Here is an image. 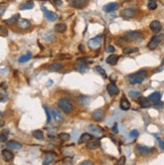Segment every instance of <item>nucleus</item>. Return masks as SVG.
Instances as JSON below:
<instances>
[{
  "label": "nucleus",
  "mask_w": 164,
  "mask_h": 165,
  "mask_svg": "<svg viewBox=\"0 0 164 165\" xmlns=\"http://www.w3.org/2000/svg\"><path fill=\"white\" fill-rule=\"evenodd\" d=\"M146 77H147V73L144 70H141L139 72H137V73L132 74L131 76H129L128 81L132 85L140 84V83H142V82L146 79Z\"/></svg>",
  "instance_id": "f257e3e1"
},
{
  "label": "nucleus",
  "mask_w": 164,
  "mask_h": 165,
  "mask_svg": "<svg viewBox=\"0 0 164 165\" xmlns=\"http://www.w3.org/2000/svg\"><path fill=\"white\" fill-rule=\"evenodd\" d=\"M124 37L126 40L128 41H140L144 38V34L140 31H134V30H130V31H127L125 32L124 34Z\"/></svg>",
  "instance_id": "f03ea898"
},
{
  "label": "nucleus",
  "mask_w": 164,
  "mask_h": 165,
  "mask_svg": "<svg viewBox=\"0 0 164 165\" xmlns=\"http://www.w3.org/2000/svg\"><path fill=\"white\" fill-rule=\"evenodd\" d=\"M58 107H60V110L64 113H66V114L72 113V111H73V103H72L68 98H62V99H60V101H58Z\"/></svg>",
  "instance_id": "7ed1b4c3"
},
{
  "label": "nucleus",
  "mask_w": 164,
  "mask_h": 165,
  "mask_svg": "<svg viewBox=\"0 0 164 165\" xmlns=\"http://www.w3.org/2000/svg\"><path fill=\"white\" fill-rule=\"evenodd\" d=\"M163 38H164V34H157V35H155V36H153L152 39H151L148 43V49H155L158 46V44L163 40Z\"/></svg>",
  "instance_id": "20e7f679"
},
{
  "label": "nucleus",
  "mask_w": 164,
  "mask_h": 165,
  "mask_svg": "<svg viewBox=\"0 0 164 165\" xmlns=\"http://www.w3.org/2000/svg\"><path fill=\"white\" fill-rule=\"evenodd\" d=\"M102 38L103 36L102 35H98L96 37L92 38V39L89 40V47L91 49H100L101 44H102Z\"/></svg>",
  "instance_id": "39448f33"
},
{
  "label": "nucleus",
  "mask_w": 164,
  "mask_h": 165,
  "mask_svg": "<svg viewBox=\"0 0 164 165\" xmlns=\"http://www.w3.org/2000/svg\"><path fill=\"white\" fill-rule=\"evenodd\" d=\"M68 3L73 8L82 9L88 5L89 0H68Z\"/></svg>",
  "instance_id": "423d86ee"
},
{
  "label": "nucleus",
  "mask_w": 164,
  "mask_h": 165,
  "mask_svg": "<svg viewBox=\"0 0 164 165\" xmlns=\"http://www.w3.org/2000/svg\"><path fill=\"white\" fill-rule=\"evenodd\" d=\"M42 11L45 13V16L47 19H49V21H56V19L58 18V15L56 13V12H52V11H49L47 9H45V7H42Z\"/></svg>",
  "instance_id": "0eeeda50"
},
{
  "label": "nucleus",
  "mask_w": 164,
  "mask_h": 165,
  "mask_svg": "<svg viewBox=\"0 0 164 165\" xmlns=\"http://www.w3.org/2000/svg\"><path fill=\"white\" fill-rule=\"evenodd\" d=\"M88 131L90 132V134L94 135V136H101L103 134L102 129L99 126L96 125H89L88 126Z\"/></svg>",
  "instance_id": "6e6552de"
},
{
  "label": "nucleus",
  "mask_w": 164,
  "mask_h": 165,
  "mask_svg": "<svg viewBox=\"0 0 164 165\" xmlns=\"http://www.w3.org/2000/svg\"><path fill=\"white\" fill-rule=\"evenodd\" d=\"M1 154H2V157L4 158V160L7 161V162H10V161H12L14 159L13 153L8 149H3L1 151Z\"/></svg>",
  "instance_id": "1a4fd4ad"
},
{
  "label": "nucleus",
  "mask_w": 164,
  "mask_h": 165,
  "mask_svg": "<svg viewBox=\"0 0 164 165\" xmlns=\"http://www.w3.org/2000/svg\"><path fill=\"white\" fill-rule=\"evenodd\" d=\"M92 117H93V119L96 120V121H102L105 118V112L102 109H98V110H96L95 112L93 113Z\"/></svg>",
  "instance_id": "9d476101"
},
{
  "label": "nucleus",
  "mask_w": 164,
  "mask_h": 165,
  "mask_svg": "<svg viewBox=\"0 0 164 165\" xmlns=\"http://www.w3.org/2000/svg\"><path fill=\"white\" fill-rule=\"evenodd\" d=\"M107 91H108L109 95L111 96H116L119 94V89H118V87L114 83H111V84H109L107 86Z\"/></svg>",
  "instance_id": "9b49d317"
},
{
  "label": "nucleus",
  "mask_w": 164,
  "mask_h": 165,
  "mask_svg": "<svg viewBox=\"0 0 164 165\" xmlns=\"http://www.w3.org/2000/svg\"><path fill=\"white\" fill-rule=\"evenodd\" d=\"M135 14H136V11L131 8H126L124 10H122V12H121V15L124 18H132L135 16Z\"/></svg>",
  "instance_id": "f8f14e48"
},
{
  "label": "nucleus",
  "mask_w": 164,
  "mask_h": 165,
  "mask_svg": "<svg viewBox=\"0 0 164 165\" xmlns=\"http://www.w3.org/2000/svg\"><path fill=\"white\" fill-rule=\"evenodd\" d=\"M137 151L139 152L141 155H148V154H150L151 152L153 151V149H152V148L147 147V146L139 145V146H137Z\"/></svg>",
  "instance_id": "ddd939ff"
},
{
  "label": "nucleus",
  "mask_w": 164,
  "mask_h": 165,
  "mask_svg": "<svg viewBox=\"0 0 164 165\" xmlns=\"http://www.w3.org/2000/svg\"><path fill=\"white\" fill-rule=\"evenodd\" d=\"M119 7V4L116 2H111V3H108V4H106L104 6V11H106V12H112V11H115L116 9Z\"/></svg>",
  "instance_id": "4468645a"
},
{
  "label": "nucleus",
  "mask_w": 164,
  "mask_h": 165,
  "mask_svg": "<svg viewBox=\"0 0 164 165\" xmlns=\"http://www.w3.org/2000/svg\"><path fill=\"white\" fill-rule=\"evenodd\" d=\"M17 24L20 29H27L30 26V21L27 19H18Z\"/></svg>",
  "instance_id": "2eb2a0df"
},
{
  "label": "nucleus",
  "mask_w": 164,
  "mask_h": 165,
  "mask_svg": "<svg viewBox=\"0 0 164 165\" xmlns=\"http://www.w3.org/2000/svg\"><path fill=\"white\" fill-rule=\"evenodd\" d=\"M7 147L9 148V149H12V150H18L20 149V148L22 147V145L19 143V142H16V141H9V142H7L6 143Z\"/></svg>",
  "instance_id": "dca6fc26"
},
{
  "label": "nucleus",
  "mask_w": 164,
  "mask_h": 165,
  "mask_svg": "<svg viewBox=\"0 0 164 165\" xmlns=\"http://www.w3.org/2000/svg\"><path fill=\"white\" fill-rule=\"evenodd\" d=\"M92 137H93V135H91L90 133H84V134L81 135V138L79 139V144L88 143L92 139Z\"/></svg>",
  "instance_id": "f3484780"
},
{
  "label": "nucleus",
  "mask_w": 164,
  "mask_h": 165,
  "mask_svg": "<svg viewBox=\"0 0 164 165\" xmlns=\"http://www.w3.org/2000/svg\"><path fill=\"white\" fill-rule=\"evenodd\" d=\"M118 60H119V57L116 55H109L108 57H107L106 60V62L109 64H111V66H115V64H117Z\"/></svg>",
  "instance_id": "a211bd4d"
},
{
  "label": "nucleus",
  "mask_w": 164,
  "mask_h": 165,
  "mask_svg": "<svg viewBox=\"0 0 164 165\" xmlns=\"http://www.w3.org/2000/svg\"><path fill=\"white\" fill-rule=\"evenodd\" d=\"M161 23H160L158 20H154V21H152L150 23V28L152 31H154V32H158V31H160V29H161Z\"/></svg>",
  "instance_id": "6ab92c4d"
},
{
  "label": "nucleus",
  "mask_w": 164,
  "mask_h": 165,
  "mask_svg": "<svg viewBox=\"0 0 164 165\" xmlns=\"http://www.w3.org/2000/svg\"><path fill=\"white\" fill-rule=\"evenodd\" d=\"M73 68H75V70H77V72H80V73H86V72H88V70H89V68H88L86 64H81V62L75 64Z\"/></svg>",
  "instance_id": "aec40b11"
},
{
  "label": "nucleus",
  "mask_w": 164,
  "mask_h": 165,
  "mask_svg": "<svg viewBox=\"0 0 164 165\" xmlns=\"http://www.w3.org/2000/svg\"><path fill=\"white\" fill-rule=\"evenodd\" d=\"M54 157H56V154H51V153H47V154L45 155L43 157V161H42V164H49L51 163L53 160H54Z\"/></svg>",
  "instance_id": "412c9836"
},
{
  "label": "nucleus",
  "mask_w": 164,
  "mask_h": 165,
  "mask_svg": "<svg viewBox=\"0 0 164 165\" xmlns=\"http://www.w3.org/2000/svg\"><path fill=\"white\" fill-rule=\"evenodd\" d=\"M62 68V64L60 62H54V64H51L49 66V72L51 73H53V72H58Z\"/></svg>",
  "instance_id": "4be33fe9"
},
{
  "label": "nucleus",
  "mask_w": 164,
  "mask_h": 165,
  "mask_svg": "<svg viewBox=\"0 0 164 165\" xmlns=\"http://www.w3.org/2000/svg\"><path fill=\"white\" fill-rule=\"evenodd\" d=\"M120 108L124 111L129 110V109H130V103H129L128 100L125 99V98L121 99V101H120Z\"/></svg>",
  "instance_id": "5701e85b"
},
{
  "label": "nucleus",
  "mask_w": 164,
  "mask_h": 165,
  "mask_svg": "<svg viewBox=\"0 0 164 165\" xmlns=\"http://www.w3.org/2000/svg\"><path fill=\"white\" fill-rule=\"evenodd\" d=\"M99 146H100V141L99 140H94V141L90 140L89 142H88V144H87V147H88V149H90V150L96 149V148H98Z\"/></svg>",
  "instance_id": "b1692460"
},
{
  "label": "nucleus",
  "mask_w": 164,
  "mask_h": 165,
  "mask_svg": "<svg viewBox=\"0 0 164 165\" xmlns=\"http://www.w3.org/2000/svg\"><path fill=\"white\" fill-rule=\"evenodd\" d=\"M139 103L142 108H149L151 106L150 102H149V99L144 98V97H139Z\"/></svg>",
  "instance_id": "393cba45"
},
{
  "label": "nucleus",
  "mask_w": 164,
  "mask_h": 165,
  "mask_svg": "<svg viewBox=\"0 0 164 165\" xmlns=\"http://www.w3.org/2000/svg\"><path fill=\"white\" fill-rule=\"evenodd\" d=\"M148 99L152 102H159L160 99H161V94L159 92H154L149 96Z\"/></svg>",
  "instance_id": "a878e982"
},
{
  "label": "nucleus",
  "mask_w": 164,
  "mask_h": 165,
  "mask_svg": "<svg viewBox=\"0 0 164 165\" xmlns=\"http://www.w3.org/2000/svg\"><path fill=\"white\" fill-rule=\"evenodd\" d=\"M51 115H52V118L54 119V121L60 122L62 120V116L58 110H52L51 111Z\"/></svg>",
  "instance_id": "bb28decb"
},
{
  "label": "nucleus",
  "mask_w": 164,
  "mask_h": 165,
  "mask_svg": "<svg viewBox=\"0 0 164 165\" xmlns=\"http://www.w3.org/2000/svg\"><path fill=\"white\" fill-rule=\"evenodd\" d=\"M34 6V3L32 1H27L25 3H22L20 5V9L21 10H26V9H32Z\"/></svg>",
  "instance_id": "cd10ccee"
},
{
  "label": "nucleus",
  "mask_w": 164,
  "mask_h": 165,
  "mask_svg": "<svg viewBox=\"0 0 164 165\" xmlns=\"http://www.w3.org/2000/svg\"><path fill=\"white\" fill-rule=\"evenodd\" d=\"M54 30L56 32H64V31L67 30V25L64 24V23H58L54 26Z\"/></svg>",
  "instance_id": "c85d7f7f"
},
{
  "label": "nucleus",
  "mask_w": 164,
  "mask_h": 165,
  "mask_svg": "<svg viewBox=\"0 0 164 165\" xmlns=\"http://www.w3.org/2000/svg\"><path fill=\"white\" fill-rule=\"evenodd\" d=\"M31 53H25V55H21V57L18 59V62H26L27 60H29L31 59Z\"/></svg>",
  "instance_id": "c756f323"
},
{
  "label": "nucleus",
  "mask_w": 164,
  "mask_h": 165,
  "mask_svg": "<svg viewBox=\"0 0 164 165\" xmlns=\"http://www.w3.org/2000/svg\"><path fill=\"white\" fill-rule=\"evenodd\" d=\"M32 136H33L35 139H37V140H42V139L45 138V136H43V132L40 130H34L33 132H32Z\"/></svg>",
  "instance_id": "7c9ffc66"
},
{
  "label": "nucleus",
  "mask_w": 164,
  "mask_h": 165,
  "mask_svg": "<svg viewBox=\"0 0 164 165\" xmlns=\"http://www.w3.org/2000/svg\"><path fill=\"white\" fill-rule=\"evenodd\" d=\"M18 19H19V14H15V15L12 16V17L8 18V19H5L4 22L7 23V24H10V23H13V22H17Z\"/></svg>",
  "instance_id": "2f4dec72"
},
{
  "label": "nucleus",
  "mask_w": 164,
  "mask_h": 165,
  "mask_svg": "<svg viewBox=\"0 0 164 165\" xmlns=\"http://www.w3.org/2000/svg\"><path fill=\"white\" fill-rule=\"evenodd\" d=\"M136 51H138L137 47H126V49H123V53L124 55H129V53H136Z\"/></svg>",
  "instance_id": "473e14b6"
},
{
  "label": "nucleus",
  "mask_w": 164,
  "mask_h": 165,
  "mask_svg": "<svg viewBox=\"0 0 164 165\" xmlns=\"http://www.w3.org/2000/svg\"><path fill=\"white\" fill-rule=\"evenodd\" d=\"M58 138H60L62 141H68V140H70V138H71V135L68 134V133L62 132V133H60V134H58Z\"/></svg>",
  "instance_id": "72a5a7b5"
},
{
  "label": "nucleus",
  "mask_w": 164,
  "mask_h": 165,
  "mask_svg": "<svg viewBox=\"0 0 164 165\" xmlns=\"http://www.w3.org/2000/svg\"><path fill=\"white\" fill-rule=\"evenodd\" d=\"M8 138V131L5 130L3 132L0 133V141H2V142H5Z\"/></svg>",
  "instance_id": "f704fd0d"
},
{
  "label": "nucleus",
  "mask_w": 164,
  "mask_h": 165,
  "mask_svg": "<svg viewBox=\"0 0 164 165\" xmlns=\"http://www.w3.org/2000/svg\"><path fill=\"white\" fill-rule=\"evenodd\" d=\"M129 96L133 99H137V98L140 97V93L137 92V91H130L129 92Z\"/></svg>",
  "instance_id": "c9c22d12"
},
{
  "label": "nucleus",
  "mask_w": 164,
  "mask_h": 165,
  "mask_svg": "<svg viewBox=\"0 0 164 165\" xmlns=\"http://www.w3.org/2000/svg\"><path fill=\"white\" fill-rule=\"evenodd\" d=\"M90 62H91V60L90 59H88V57H80V59H78L77 60V62H81V64H90Z\"/></svg>",
  "instance_id": "e433bc0d"
},
{
  "label": "nucleus",
  "mask_w": 164,
  "mask_h": 165,
  "mask_svg": "<svg viewBox=\"0 0 164 165\" xmlns=\"http://www.w3.org/2000/svg\"><path fill=\"white\" fill-rule=\"evenodd\" d=\"M43 108H45V114H47V123L49 124V122H51V113H49V108H47V106H43Z\"/></svg>",
  "instance_id": "4c0bfd02"
},
{
  "label": "nucleus",
  "mask_w": 164,
  "mask_h": 165,
  "mask_svg": "<svg viewBox=\"0 0 164 165\" xmlns=\"http://www.w3.org/2000/svg\"><path fill=\"white\" fill-rule=\"evenodd\" d=\"M156 7H157V4H156L155 1H153V0H150L148 3V8L150 9V10H155Z\"/></svg>",
  "instance_id": "58836bf2"
},
{
  "label": "nucleus",
  "mask_w": 164,
  "mask_h": 165,
  "mask_svg": "<svg viewBox=\"0 0 164 165\" xmlns=\"http://www.w3.org/2000/svg\"><path fill=\"white\" fill-rule=\"evenodd\" d=\"M96 70H98V73L101 74V75H102L105 79L107 78V75H106V73H105V70H104V68H101V66H96Z\"/></svg>",
  "instance_id": "ea45409f"
},
{
  "label": "nucleus",
  "mask_w": 164,
  "mask_h": 165,
  "mask_svg": "<svg viewBox=\"0 0 164 165\" xmlns=\"http://www.w3.org/2000/svg\"><path fill=\"white\" fill-rule=\"evenodd\" d=\"M0 32H1V34H2L3 36H6V35L8 34V31H7V29L5 28L4 26H0Z\"/></svg>",
  "instance_id": "a19ab883"
},
{
  "label": "nucleus",
  "mask_w": 164,
  "mask_h": 165,
  "mask_svg": "<svg viewBox=\"0 0 164 165\" xmlns=\"http://www.w3.org/2000/svg\"><path fill=\"white\" fill-rule=\"evenodd\" d=\"M138 135H139V132H138L137 130H132L131 131V133H130L131 138H137Z\"/></svg>",
  "instance_id": "79ce46f5"
},
{
  "label": "nucleus",
  "mask_w": 164,
  "mask_h": 165,
  "mask_svg": "<svg viewBox=\"0 0 164 165\" xmlns=\"http://www.w3.org/2000/svg\"><path fill=\"white\" fill-rule=\"evenodd\" d=\"M5 11H6V6L5 5H1L0 6V16H2L5 13Z\"/></svg>",
  "instance_id": "37998d69"
},
{
  "label": "nucleus",
  "mask_w": 164,
  "mask_h": 165,
  "mask_svg": "<svg viewBox=\"0 0 164 165\" xmlns=\"http://www.w3.org/2000/svg\"><path fill=\"white\" fill-rule=\"evenodd\" d=\"M125 162H126V158H125L124 156H122L121 158H120V160L117 162V164L118 165H123V164H125Z\"/></svg>",
  "instance_id": "c03bdc74"
},
{
  "label": "nucleus",
  "mask_w": 164,
  "mask_h": 165,
  "mask_svg": "<svg viewBox=\"0 0 164 165\" xmlns=\"http://www.w3.org/2000/svg\"><path fill=\"white\" fill-rule=\"evenodd\" d=\"M81 164L82 165H92L93 164V162H92V161H89V160H85V161H83Z\"/></svg>",
  "instance_id": "a18cd8bd"
},
{
  "label": "nucleus",
  "mask_w": 164,
  "mask_h": 165,
  "mask_svg": "<svg viewBox=\"0 0 164 165\" xmlns=\"http://www.w3.org/2000/svg\"><path fill=\"white\" fill-rule=\"evenodd\" d=\"M107 51L108 53H114L115 51V47L114 46H109L108 49H107Z\"/></svg>",
  "instance_id": "49530a36"
},
{
  "label": "nucleus",
  "mask_w": 164,
  "mask_h": 165,
  "mask_svg": "<svg viewBox=\"0 0 164 165\" xmlns=\"http://www.w3.org/2000/svg\"><path fill=\"white\" fill-rule=\"evenodd\" d=\"M158 140H159V146L161 147L162 150H164V141L160 140V139H158Z\"/></svg>",
  "instance_id": "de8ad7c7"
},
{
  "label": "nucleus",
  "mask_w": 164,
  "mask_h": 165,
  "mask_svg": "<svg viewBox=\"0 0 164 165\" xmlns=\"http://www.w3.org/2000/svg\"><path fill=\"white\" fill-rule=\"evenodd\" d=\"M4 125H5V122L3 121L2 119H0V128H2V127H4Z\"/></svg>",
  "instance_id": "09e8293b"
},
{
  "label": "nucleus",
  "mask_w": 164,
  "mask_h": 165,
  "mask_svg": "<svg viewBox=\"0 0 164 165\" xmlns=\"http://www.w3.org/2000/svg\"><path fill=\"white\" fill-rule=\"evenodd\" d=\"M113 132L114 133H117L118 132V128H117V124H115L113 127Z\"/></svg>",
  "instance_id": "8fccbe9b"
},
{
  "label": "nucleus",
  "mask_w": 164,
  "mask_h": 165,
  "mask_svg": "<svg viewBox=\"0 0 164 165\" xmlns=\"http://www.w3.org/2000/svg\"><path fill=\"white\" fill-rule=\"evenodd\" d=\"M159 103H160V102H159ZM162 106H163V104L160 103V104H155V105H154V107H155V108H158V107H162Z\"/></svg>",
  "instance_id": "3c124183"
},
{
  "label": "nucleus",
  "mask_w": 164,
  "mask_h": 165,
  "mask_svg": "<svg viewBox=\"0 0 164 165\" xmlns=\"http://www.w3.org/2000/svg\"><path fill=\"white\" fill-rule=\"evenodd\" d=\"M4 86H6V85H5L4 83H2V84L0 85V88H6V87H4Z\"/></svg>",
  "instance_id": "603ef678"
},
{
  "label": "nucleus",
  "mask_w": 164,
  "mask_h": 165,
  "mask_svg": "<svg viewBox=\"0 0 164 165\" xmlns=\"http://www.w3.org/2000/svg\"><path fill=\"white\" fill-rule=\"evenodd\" d=\"M162 64H164V59H163V62H162Z\"/></svg>",
  "instance_id": "864d4df0"
},
{
  "label": "nucleus",
  "mask_w": 164,
  "mask_h": 165,
  "mask_svg": "<svg viewBox=\"0 0 164 165\" xmlns=\"http://www.w3.org/2000/svg\"><path fill=\"white\" fill-rule=\"evenodd\" d=\"M125 1H131V0H125Z\"/></svg>",
  "instance_id": "5fc2aeb1"
},
{
  "label": "nucleus",
  "mask_w": 164,
  "mask_h": 165,
  "mask_svg": "<svg viewBox=\"0 0 164 165\" xmlns=\"http://www.w3.org/2000/svg\"><path fill=\"white\" fill-rule=\"evenodd\" d=\"M149 1H150V0H149ZM153 1H155V0H153Z\"/></svg>",
  "instance_id": "6e6d98bb"
}]
</instances>
